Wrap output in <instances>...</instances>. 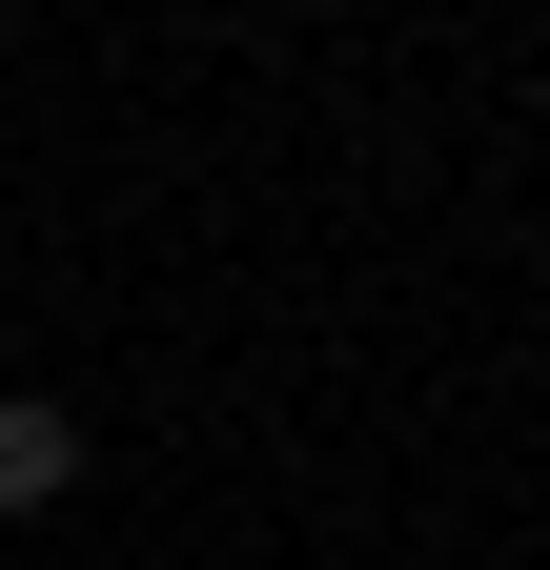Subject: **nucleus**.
Instances as JSON below:
<instances>
[{
	"label": "nucleus",
	"instance_id": "1",
	"mask_svg": "<svg viewBox=\"0 0 550 570\" xmlns=\"http://www.w3.org/2000/svg\"><path fill=\"white\" fill-rule=\"evenodd\" d=\"M61 489H82V407L0 387V510H61Z\"/></svg>",
	"mask_w": 550,
	"mask_h": 570
},
{
	"label": "nucleus",
	"instance_id": "2",
	"mask_svg": "<svg viewBox=\"0 0 550 570\" xmlns=\"http://www.w3.org/2000/svg\"><path fill=\"white\" fill-rule=\"evenodd\" d=\"M0 387H21V367H0Z\"/></svg>",
	"mask_w": 550,
	"mask_h": 570
}]
</instances>
